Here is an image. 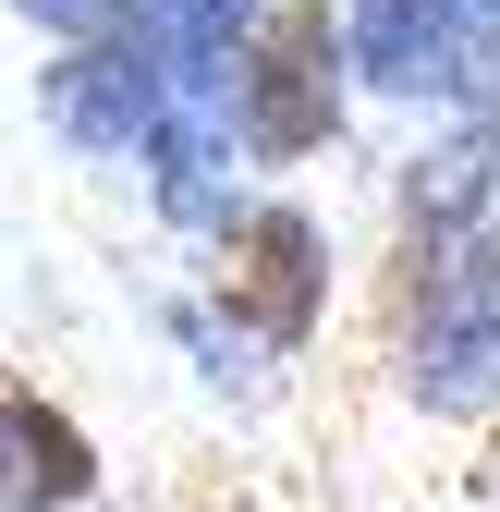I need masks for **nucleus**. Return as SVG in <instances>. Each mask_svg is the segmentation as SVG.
I'll return each instance as SVG.
<instances>
[{"instance_id": "obj_1", "label": "nucleus", "mask_w": 500, "mask_h": 512, "mask_svg": "<svg viewBox=\"0 0 500 512\" xmlns=\"http://www.w3.org/2000/svg\"><path fill=\"white\" fill-rule=\"evenodd\" d=\"M403 391L427 415L500 403V208L403 244Z\"/></svg>"}, {"instance_id": "obj_2", "label": "nucleus", "mask_w": 500, "mask_h": 512, "mask_svg": "<svg viewBox=\"0 0 500 512\" xmlns=\"http://www.w3.org/2000/svg\"><path fill=\"white\" fill-rule=\"evenodd\" d=\"M342 86H354V37H342V13H330V0H269V13L244 25V49H232L220 110H232L244 159L293 171V159H318V147L342 135Z\"/></svg>"}, {"instance_id": "obj_3", "label": "nucleus", "mask_w": 500, "mask_h": 512, "mask_svg": "<svg viewBox=\"0 0 500 512\" xmlns=\"http://www.w3.org/2000/svg\"><path fill=\"white\" fill-rule=\"evenodd\" d=\"M342 37H354V74L379 98L464 110L500 86V0H354Z\"/></svg>"}, {"instance_id": "obj_4", "label": "nucleus", "mask_w": 500, "mask_h": 512, "mask_svg": "<svg viewBox=\"0 0 500 512\" xmlns=\"http://www.w3.org/2000/svg\"><path fill=\"white\" fill-rule=\"evenodd\" d=\"M220 317L244 342H269V354H305L330 330V232H318V208L257 196L220 232Z\"/></svg>"}, {"instance_id": "obj_5", "label": "nucleus", "mask_w": 500, "mask_h": 512, "mask_svg": "<svg viewBox=\"0 0 500 512\" xmlns=\"http://www.w3.org/2000/svg\"><path fill=\"white\" fill-rule=\"evenodd\" d=\"M232 147H244V135H232V110H220V98H171V110L147 122V147H135V159H147V196H159L171 232H208V244H220V232L244 220Z\"/></svg>"}, {"instance_id": "obj_6", "label": "nucleus", "mask_w": 500, "mask_h": 512, "mask_svg": "<svg viewBox=\"0 0 500 512\" xmlns=\"http://www.w3.org/2000/svg\"><path fill=\"white\" fill-rule=\"evenodd\" d=\"M0 500H25V512L98 500V439L37 391H0Z\"/></svg>"}, {"instance_id": "obj_7", "label": "nucleus", "mask_w": 500, "mask_h": 512, "mask_svg": "<svg viewBox=\"0 0 500 512\" xmlns=\"http://www.w3.org/2000/svg\"><path fill=\"white\" fill-rule=\"evenodd\" d=\"M122 13V0H25V25H49V37H98Z\"/></svg>"}]
</instances>
